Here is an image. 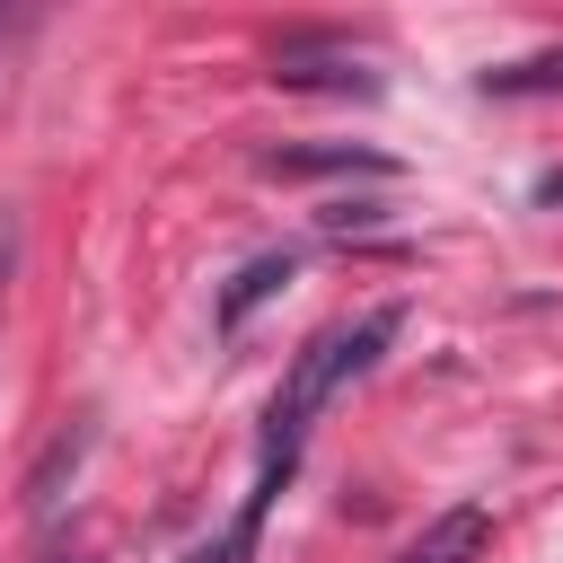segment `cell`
Segmentation results:
<instances>
[{
  "instance_id": "1",
  "label": "cell",
  "mask_w": 563,
  "mask_h": 563,
  "mask_svg": "<svg viewBox=\"0 0 563 563\" xmlns=\"http://www.w3.org/2000/svg\"><path fill=\"white\" fill-rule=\"evenodd\" d=\"M405 334V308L387 299V308H361V317H334L325 334H308V352L290 361V378L273 387V405H264V440H255V484H246V501H238V519H229V537L220 545H202L194 563H246L255 554V537H264V519H273V501H282V484H290V466H299V449H308V431H317V413L387 352Z\"/></svg>"
},
{
  "instance_id": "2",
  "label": "cell",
  "mask_w": 563,
  "mask_h": 563,
  "mask_svg": "<svg viewBox=\"0 0 563 563\" xmlns=\"http://www.w3.org/2000/svg\"><path fill=\"white\" fill-rule=\"evenodd\" d=\"M273 79L282 88H352V97H378V70H361L352 53H334L325 35H290L273 53Z\"/></svg>"
},
{
  "instance_id": "3",
  "label": "cell",
  "mask_w": 563,
  "mask_h": 563,
  "mask_svg": "<svg viewBox=\"0 0 563 563\" xmlns=\"http://www.w3.org/2000/svg\"><path fill=\"white\" fill-rule=\"evenodd\" d=\"M290 273H299V264H290V246H264V255H246V264L229 273V290L211 299V325H220V334H238V325H246V317H255V308H264V299H273Z\"/></svg>"
},
{
  "instance_id": "4",
  "label": "cell",
  "mask_w": 563,
  "mask_h": 563,
  "mask_svg": "<svg viewBox=\"0 0 563 563\" xmlns=\"http://www.w3.org/2000/svg\"><path fill=\"white\" fill-rule=\"evenodd\" d=\"M484 537H493L484 501H457V510H440V519L405 545V563H475V554H484Z\"/></svg>"
},
{
  "instance_id": "5",
  "label": "cell",
  "mask_w": 563,
  "mask_h": 563,
  "mask_svg": "<svg viewBox=\"0 0 563 563\" xmlns=\"http://www.w3.org/2000/svg\"><path fill=\"white\" fill-rule=\"evenodd\" d=\"M264 176H387L378 150H264Z\"/></svg>"
},
{
  "instance_id": "6",
  "label": "cell",
  "mask_w": 563,
  "mask_h": 563,
  "mask_svg": "<svg viewBox=\"0 0 563 563\" xmlns=\"http://www.w3.org/2000/svg\"><path fill=\"white\" fill-rule=\"evenodd\" d=\"M475 88H484V97H554V88H563V44H554V53H528V62H501V70H484Z\"/></svg>"
},
{
  "instance_id": "7",
  "label": "cell",
  "mask_w": 563,
  "mask_h": 563,
  "mask_svg": "<svg viewBox=\"0 0 563 563\" xmlns=\"http://www.w3.org/2000/svg\"><path fill=\"white\" fill-rule=\"evenodd\" d=\"M9 264H18V229L0 220V282H9Z\"/></svg>"
},
{
  "instance_id": "8",
  "label": "cell",
  "mask_w": 563,
  "mask_h": 563,
  "mask_svg": "<svg viewBox=\"0 0 563 563\" xmlns=\"http://www.w3.org/2000/svg\"><path fill=\"white\" fill-rule=\"evenodd\" d=\"M537 202H563V167H554V176H537Z\"/></svg>"
},
{
  "instance_id": "9",
  "label": "cell",
  "mask_w": 563,
  "mask_h": 563,
  "mask_svg": "<svg viewBox=\"0 0 563 563\" xmlns=\"http://www.w3.org/2000/svg\"><path fill=\"white\" fill-rule=\"evenodd\" d=\"M62 563H97V554H62Z\"/></svg>"
}]
</instances>
